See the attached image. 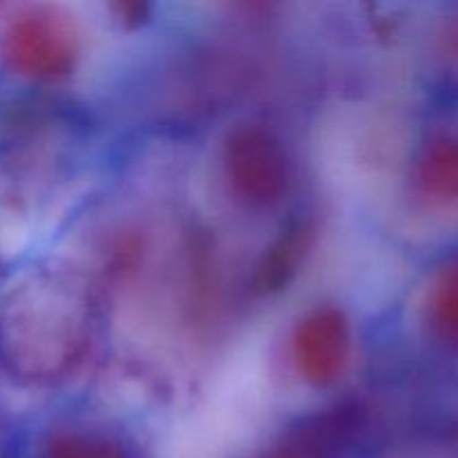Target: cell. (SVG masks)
Wrapping results in <instances>:
<instances>
[{
	"label": "cell",
	"mask_w": 458,
	"mask_h": 458,
	"mask_svg": "<svg viewBox=\"0 0 458 458\" xmlns=\"http://www.w3.org/2000/svg\"><path fill=\"white\" fill-rule=\"evenodd\" d=\"M83 22L56 3L16 4L0 21V67L30 83H56L79 67Z\"/></svg>",
	"instance_id": "7a4b0ae2"
},
{
	"label": "cell",
	"mask_w": 458,
	"mask_h": 458,
	"mask_svg": "<svg viewBox=\"0 0 458 458\" xmlns=\"http://www.w3.org/2000/svg\"><path fill=\"white\" fill-rule=\"evenodd\" d=\"M428 322L441 338L458 343V259L434 273L425 298Z\"/></svg>",
	"instance_id": "8992f818"
},
{
	"label": "cell",
	"mask_w": 458,
	"mask_h": 458,
	"mask_svg": "<svg viewBox=\"0 0 458 458\" xmlns=\"http://www.w3.org/2000/svg\"><path fill=\"white\" fill-rule=\"evenodd\" d=\"M45 458H128L116 438L101 432H67L49 443Z\"/></svg>",
	"instance_id": "52a82bcc"
},
{
	"label": "cell",
	"mask_w": 458,
	"mask_h": 458,
	"mask_svg": "<svg viewBox=\"0 0 458 458\" xmlns=\"http://www.w3.org/2000/svg\"><path fill=\"white\" fill-rule=\"evenodd\" d=\"M219 164L228 195L250 210L277 206L293 182L289 148L276 130L255 121L228 130Z\"/></svg>",
	"instance_id": "3957f363"
},
{
	"label": "cell",
	"mask_w": 458,
	"mask_h": 458,
	"mask_svg": "<svg viewBox=\"0 0 458 458\" xmlns=\"http://www.w3.org/2000/svg\"><path fill=\"white\" fill-rule=\"evenodd\" d=\"M416 191L437 206H458V134H434L416 152Z\"/></svg>",
	"instance_id": "5b68a950"
},
{
	"label": "cell",
	"mask_w": 458,
	"mask_h": 458,
	"mask_svg": "<svg viewBox=\"0 0 458 458\" xmlns=\"http://www.w3.org/2000/svg\"><path fill=\"white\" fill-rule=\"evenodd\" d=\"M92 302L58 268L22 273L0 295V369L25 387H49L89 349Z\"/></svg>",
	"instance_id": "6da1fadb"
},
{
	"label": "cell",
	"mask_w": 458,
	"mask_h": 458,
	"mask_svg": "<svg viewBox=\"0 0 458 458\" xmlns=\"http://www.w3.org/2000/svg\"><path fill=\"white\" fill-rule=\"evenodd\" d=\"M302 452H307L304 443L300 441V437H295L293 441L284 443L280 447H273V450L264 452V454L255 456V458H302Z\"/></svg>",
	"instance_id": "ba28073f"
},
{
	"label": "cell",
	"mask_w": 458,
	"mask_h": 458,
	"mask_svg": "<svg viewBox=\"0 0 458 458\" xmlns=\"http://www.w3.org/2000/svg\"><path fill=\"white\" fill-rule=\"evenodd\" d=\"M353 353V327L338 304H316L291 329L289 356L300 380L327 389L347 371Z\"/></svg>",
	"instance_id": "277c9868"
}]
</instances>
